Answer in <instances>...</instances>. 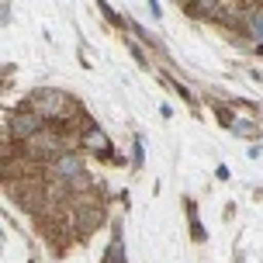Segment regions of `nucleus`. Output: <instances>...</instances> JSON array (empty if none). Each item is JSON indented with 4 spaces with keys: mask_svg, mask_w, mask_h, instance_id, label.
<instances>
[{
    "mask_svg": "<svg viewBox=\"0 0 263 263\" xmlns=\"http://www.w3.org/2000/svg\"><path fill=\"white\" fill-rule=\"evenodd\" d=\"M250 31H253V39H256V42H263V7L250 14Z\"/></svg>",
    "mask_w": 263,
    "mask_h": 263,
    "instance_id": "nucleus-7",
    "label": "nucleus"
},
{
    "mask_svg": "<svg viewBox=\"0 0 263 263\" xmlns=\"http://www.w3.org/2000/svg\"><path fill=\"white\" fill-rule=\"evenodd\" d=\"M80 145H83L87 153H97V156H111V139H107L104 128H97V125H87V128H83Z\"/></svg>",
    "mask_w": 263,
    "mask_h": 263,
    "instance_id": "nucleus-4",
    "label": "nucleus"
},
{
    "mask_svg": "<svg viewBox=\"0 0 263 263\" xmlns=\"http://www.w3.org/2000/svg\"><path fill=\"white\" fill-rule=\"evenodd\" d=\"M135 166H142V139H135Z\"/></svg>",
    "mask_w": 263,
    "mask_h": 263,
    "instance_id": "nucleus-9",
    "label": "nucleus"
},
{
    "mask_svg": "<svg viewBox=\"0 0 263 263\" xmlns=\"http://www.w3.org/2000/svg\"><path fill=\"white\" fill-rule=\"evenodd\" d=\"M42 132H45V118L35 115L31 107L7 115V139H14V142H31V139H39Z\"/></svg>",
    "mask_w": 263,
    "mask_h": 263,
    "instance_id": "nucleus-2",
    "label": "nucleus"
},
{
    "mask_svg": "<svg viewBox=\"0 0 263 263\" xmlns=\"http://www.w3.org/2000/svg\"><path fill=\"white\" fill-rule=\"evenodd\" d=\"M49 173H52L59 184H66V187H83V184H87L83 156H77V153H59V156H55V163L49 166Z\"/></svg>",
    "mask_w": 263,
    "mask_h": 263,
    "instance_id": "nucleus-3",
    "label": "nucleus"
},
{
    "mask_svg": "<svg viewBox=\"0 0 263 263\" xmlns=\"http://www.w3.org/2000/svg\"><path fill=\"white\" fill-rule=\"evenodd\" d=\"M187 14H194L201 21H208V17H218L225 11V4H211V0H194V4H184Z\"/></svg>",
    "mask_w": 263,
    "mask_h": 263,
    "instance_id": "nucleus-5",
    "label": "nucleus"
},
{
    "mask_svg": "<svg viewBox=\"0 0 263 263\" xmlns=\"http://www.w3.org/2000/svg\"><path fill=\"white\" fill-rule=\"evenodd\" d=\"M28 107L49 121H63L73 111V97L63 90H52V87H39V90L28 93Z\"/></svg>",
    "mask_w": 263,
    "mask_h": 263,
    "instance_id": "nucleus-1",
    "label": "nucleus"
},
{
    "mask_svg": "<svg viewBox=\"0 0 263 263\" xmlns=\"http://www.w3.org/2000/svg\"><path fill=\"white\" fill-rule=\"evenodd\" d=\"M104 263H125V239L121 236L111 239V246L104 250Z\"/></svg>",
    "mask_w": 263,
    "mask_h": 263,
    "instance_id": "nucleus-6",
    "label": "nucleus"
},
{
    "mask_svg": "<svg viewBox=\"0 0 263 263\" xmlns=\"http://www.w3.org/2000/svg\"><path fill=\"white\" fill-rule=\"evenodd\" d=\"M187 215H191V225H194V239H197V242H204V229H201V222H197L194 201H187Z\"/></svg>",
    "mask_w": 263,
    "mask_h": 263,
    "instance_id": "nucleus-8",
    "label": "nucleus"
}]
</instances>
